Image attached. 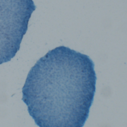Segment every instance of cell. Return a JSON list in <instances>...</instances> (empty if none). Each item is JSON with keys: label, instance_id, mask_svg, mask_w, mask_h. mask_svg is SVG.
<instances>
[{"label": "cell", "instance_id": "1", "mask_svg": "<svg viewBox=\"0 0 127 127\" xmlns=\"http://www.w3.org/2000/svg\"><path fill=\"white\" fill-rule=\"evenodd\" d=\"M96 81L94 64L88 56L59 46L31 69L22 100L39 127H83Z\"/></svg>", "mask_w": 127, "mask_h": 127}, {"label": "cell", "instance_id": "2", "mask_svg": "<svg viewBox=\"0 0 127 127\" xmlns=\"http://www.w3.org/2000/svg\"><path fill=\"white\" fill-rule=\"evenodd\" d=\"M18 0H0V62L5 61L17 26Z\"/></svg>", "mask_w": 127, "mask_h": 127}]
</instances>
